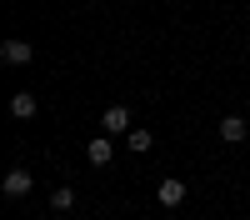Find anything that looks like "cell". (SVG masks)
Here are the masks:
<instances>
[{
	"instance_id": "cell-1",
	"label": "cell",
	"mask_w": 250,
	"mask_h": 220,
	"mask_svg": "<svg viewBox=\"0 0 250 220\" xmlns=\"http://www.w3.org/2000/svg\"><path fill=\"white\" fill-rule=\"evenodd\" d=\"M30 190H35V175H30L25 165H10V170H5V200H25Z\"/></svg>"
},
{
	"instance_id": "cell-2",
	"label": "cell",
	"mask_w": 250,
	"mask_h": 220,
	"mask_svg": "<svg viewBox=\"0 0 250 220\" xmlns=\"http://www.w3.org/2000/svg\"><path fill=\"white\" fill-rule=\"evenodd\" d=\"M100 130L105 135H130V105H105V115H100Z\"/></svg>"
},
{
	"instance_id": "cell-3",
	"label": "cell",
	"mask_w": 250,
	"mask_h": 220,
	"mask_svg": "<svg viewBox=\"0 0 250 220\" xmlns=\"http://www.w3.org/2000/svg\"><path fill=\"white\" fill-rule=\"evenodd\" d=\"M0 60H5V65H30V60H35V50H30V40L10 35L5 45H0Z\"/></svg>"
},
{
	"instance_id": "cell-4",
	"label": "cell",
	"mask_w": 250,
	"mask_h": 220,
	"mask_svg": "<svg viewBox=\"0 0 250 220\" xmlns=\"http://www.w3.org/2000/svg\"><path fill=\"white\" fill-rule=\"evenodd\" d=\"M185 195H190V190H185V180H160V190H155V200H160V205L165 210H175V205H185Z\"/></svg>"
},
{
	"instance_id": "cell-5",
	"label": "cell",
	"mask_w": 250,
	"mask_h": 220,
	"mask_svg": "<svg viewBox=\"0 0 250 220\" xmlns=\"http://www.w3.org/2000/svg\"><path fill=\"white\" fill-rule=\"evenodd\" d=\"M245 135H250V115H225L220 120V140L225 145H240Z\"/></svg>"
},
{
	"instance_id": "cell-6",
	"label": "cell",
	"mask_w": 250,
	"mask_h": 220,
	"mask_svg": "<svg viewBox=\"0 0 250 220\" xmlns=\"http://www.w3.org/2000/svg\"><path fill=\"white\" fill-rule=\"evenodd\" d=\"M110 155H115V145H110V135H95L90 145H85V160H90L95 170H105V165H110Z\"/></svg>"
},
{
	"instance_id": "cell-7",
	"label": "cell",
	"mask_w": 250,
	"mask_h": 220,
	"mask_svg": "<svg viewBox=\"0 0 250 220\" xmlns=\"http://www.w3.org/2000/svg\"><path fill=\"white\" fill-rule=\"evenodd\" d=\"M35 110H40V100H35L30 90H15V95H10V115H15V120H35Z\"/></svg>"
},
{
	"instance_id": "cell-8",
	"label": "cell",
	"mask_w": 250,
	"mask_h": 220,
	"mask_svg": "<svg viewBox=\"0 0 250 220\" xmlns=\"http://www.w3.org/2000/svg\"><path fill=\"white\" fill-rule=\"evenodd\" d=\"M50 210L70 215V210H75V190H70V185H55V195H50Z\"/></svg>"
},
{
	"instance_id": "cell-9",
	"label": "cell",
	"mask_w": 250,
	"mask_h": 220,
	"mask_svg": "<svg viewBox=\"0 0 250 220\" xmlns=\"http://www.w3.org/2000/svg\"><path fill=\"white\" fill-rule=\"evenodd\" d=\"M125 145H130L135 155H150V145H155V135H150V130H130V135H125Z\"/></svg>"
},
{
	"instance_id": "cell-10",
	"label": "cell",
	"mask_w": 250,
	"mask_h": 220,
	"mask_svg": "<svg viewBox=\"0 0 250 220\" xmlns=\"http://www.w3.org/2000/svg\"><path fill=\"white\" fill-rule=\"evenodd\" d=\"M245 115H250V100H245Z\"/></svg>"
}]
</instances>
